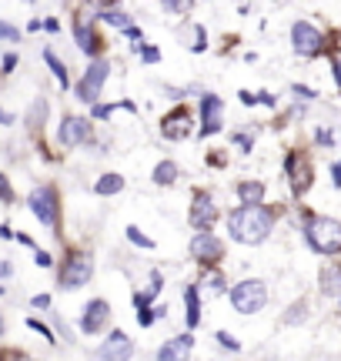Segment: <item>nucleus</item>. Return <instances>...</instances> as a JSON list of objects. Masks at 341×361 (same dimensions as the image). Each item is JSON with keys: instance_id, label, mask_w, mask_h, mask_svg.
<instances>
[{"instance_id": "obj_9", "label": "nucleus", "mask_w": 341, "mask_h": 361, "mask_svg": "<svg viewBox=\"0 0 341 361\" xmlns=\"http://www.w3.org/2000/svg\"><path fill=\"white\" fill-rule=\"evenodd\" d=\"M104 361H131L134 355V341L124 331H114V335L107 338L104 345H101V351H97Z\"/></svg>"}, {"instance_id": "obj_44", "label": "nucleus", "mask_w": 341, "mask_h": 361, "mask_svg": "<svg viewBox=\"0 0 341 361\" xmlns=\"http://www.w3.org/2000/svg\"><path fill=\"white\" fill-rule=\"evenodd\" d=\"M0 335H4V318H0Z\"/></svg>"}, {"instance_id": "obj_28", "label": "nucleus", "mask_w": 341, "mask_h": 361, "mask_svg": "<svg viewBox=\"0 0 341 361\" xmlns=\"http://www.w3.org/2000/svg\"><path fill=\"white\" fill-rule=\"evenodd\" d=\"M44 111H47V104H44V101L34 104V111H30V124H34V128H40V121H44Z\"/></svg>"}, {"instance_id": "obj_22", "label": "nucleus", "mask_w": 341, "mask_h": 361, "mask_svg": "<svg viewBox=\"0 0 341 361\" xmlns=\"http://www.w3.org/2000/svg\"><path fill=\"white\" fill-rule=\"evenodd\" d=\"M174 178H178V164L174 161H161L158 168H154V180L158 184H174Z\"/></svg>"}, {"instance_id": "obj_8", "label": "nucleus", "mask_w": 341, "mask_h": 361, "mask_svg": "<svg viewBox=\"0 0 341 361\" xmlns=\"http://www.w3.org/2000/svg\"><path fill=\"white\" fill-rule=\"evenodd\" d=\"M191 255H194L197 261H204V264H214V261L224 255V247L211 231H197L194 241H191Z\"/></svg>"}, {"instance_id": "obj_27", "label": "nucleus", "mask_w": 341, "mask_h": 361, "mask_svg": "<svg viewBox=\"0 0 341 361\" xmlns=\"http://www.w3.org/2000/svg\"><path fill=\"white\" fill-rule=\"evenodd\" d=\"M128 238H131L137 247H154V241H151V238H144V234H141V228H128Z\"/></svg>"}, {"instance_id": "obj_34", "label": "nucleus", "mask_w": 341, "mask_h": 361, "mask_svg": "<svg viewBox=\"0 0 341 361\" xmlns=\"http://www.w3.org/2000/svg\"><path fill=\"white\" fill-rule=\"evenodd\" d=\"M141 54H144V61H147V64H154V61H161V51H154V47H144Z\"/></svg>"}, {"instance_id": "obj_45", "label": "nucleus", "mask_w": 341, "mask_h": 361, "mask_svg": "<svg viewBox=\"0 0 341 361\" xmlns=\"http://www.w3.org/2000/svg\"><path fill=\"white\" fill-rule=\"evenodd\" d=\"M0 295H4V288H0Z\"/></svg>"}, {"instance_id": "obj_23", "label": "nucleus", "mask_w": 341, "mask_h": 361, "mask_svg": "<svg viewBox=\"0 0 341 361\" xmlns=\"http://www.w3.org/2000/svg\"><path fill=\"white\" fill-rule=\"evenodd\" d=\"M44 61H47V64H51V71H54V78L61 80V87H67V67L61 64V61H57V57H54L51 51H44Z\"/></svg>"}, {"instance_id": "obj_32", "label": "nucleus", "mask_w": 341, "mask_h": 361, "mask_svg": "<svg viewBox=\"0 0 341 361\" xmlns=\"http://www.w3.org/2000/svg\"><path fill=\"white\" fill-rule=\"evenodd\" d=\"M235 144L241 147V151H244V154L251 151V137H248V134H235Z\"/></svg>"}, {"instance_id": "obj_43", "label": "nucleus", "mask_w": 341, "mask_h": 361, "mask_svg": "<svg viewBox=\"0 0 341 361\" xmlns=\"http://www.w3.org/2000/svg\"><path fill=\"white\" fill-rule=\"evenodd\" d=\"M335 80H338V87H341V61H335Z\"/></svg>"}, {"instance_id": "obj_14", "label": "nucleus", "mask_w": 341, "mask_h": 361, "mask_svg": "<svg viewBox=\"0 0 341 361\" xmlns=\"http://www.w3.org/2000/svg\"><path fill=\"white\" fill-rule=\"evenodd\" d=\"M214 218H218V207H214V201H211L208 194H197L194 207H191V224H194V228H201V231H208L211 224H214Z\"/></svg>"}, {"instance_id": "obj_29", "label": "nucleus", "mask_w": 341, "mask_h": 361, "mask_svg": "<svg viewBox=\"0 0 341 361\" xmlns=\"http://www.w3.org/2000/svg\"><path fill=\"white\" fill-rule=\"evenodd\" d=\"M0 37H4V40H17L20 34H17V27H11V24H4V20H0Z\"/></svg>"}, {"instance_id": "obj_2", "label": "nucleus", "mask_w": 341, "mask_h": 361, "mask_svg": "<svg viewBox=\"0 0 341 361\" xmlns=\"http://www.w3.org/2000/svg\"><path fill=\"white\" fill-rule=\"evenodd\" d=\"M304 234H308V245L315 247L318 255H325V258L341 255V224L335 218H311Z\"/></svg>"}, {"instance_id": "obj_12", "label": "nucleus", "mask_w": 341, "mask_h": 361, "mask_svg": "<svg viewBox=\"0 0 341 361\" xmlns=\"http://www.w3.org/2000/svg\"><path fill=\"white\" fill-rule=\"evenodd\" d=\"M111 318V305L107 301H91L87 305V311H84V318H80V331H87V335H97L101 328H104V322Z\"/></svg>"}, {"instance_id": "obj_42", "label": "nucleus", "mask_w": 341, "mask_h": 361, "mask_svg": "<svg viewBox=\"0 0 341 361\" xmlns=\"http://www.w3.org/2000/svg\"><path fill=\"white\" fill-rule=\"evenodd\" d=\"M335 184H338V188H341V161H338V164H335Z\"/></svg>"}, {"instance_id": "obj_17", "label": "nucleus", "mask_w": 341, "mask_h": 361, "mask_svg": "<svg viewBox=\"0 0 341 361\" xmlns=\"http://www.w3.org/2000/svg\"><path fill=\"white\" fill-rule=\"evenodd\" d=\"M237 197L244 201V207H258L264 201V184L261 180H241L237 184Z\"/></svg>"}, {"instance_id": "obj_41", "label": "nucleus", "mask_w": 341, "mask_h": 361, "mask_svg": "<svg viewBox=\"0 0 341 361\" xmlns=\"http://www.w3.org/2000/svg\"><path fill=\"white\" fill-rule=\"evenodd\" d=\"M7 274H11V264H7V261H0V278H7Z\"/></svg>"}, {"instance_id": "obj_7", "label": "nucleus", "mask_w": 341, "mask_h": 361, "mask_svg": "<svg viewBox=\"0 0 341 361\" xmlns=\"http://www.w3.org/2000/svg\"><path fill=\"white\" fill-rule=\"evenodd\" d=\"M291 40H294V51L302 54V57H315L321 51V34L308 20H298V24L291 27Z\"/></svg>"}, {"instance_id": "obj_6", "label": "nucleus", "mask_w": 341, "mask_h": 361, "mask_svg": "<svg viewBox=\"0 0 341 361\" xmlns=\"http://www.w3.org/2000/svg\"><path fill=\"white\" fill-rule=\"evenodd\" d=\"M30 211L37 214L40 224L54 228L57 224V194H54V188H37L30 194Z\"/></svg>"}, {"instance_id": "obj_21", "label": "nucleus", "mask_w": 341, "mask_h": 361, "mask_svg": "<svg viewBox=\"0 0 341 361\" xmlns=\"http://www.w3.org/2000/svg\"><path fill=\"white\" fill-rule=\"evenodd\" d=\"M120 188H124V178H120V174H104V178L94 184V191L97 194H118Z\"/></svg>"}, {"instance_id": "obj_19", "label": "nucleus", "mask_w": 341, "mask_h": 361, "mask_svg": "<svg viewBox=\"0 0 341 361\" xmlns=\"http://www.w3.org/2000/svg\"><path fill=\"white\" fill-rule=\"evenodd\" d=\"M74 34H78V44H80V51L84 54H97V47H101V40L94 37V30L84 20H78L74 24Z\"/></svg>"}, {"instance_id": "obj_33", "label": "nucleus", "mask_w": 341, "mask_h": 361, "mask_svg": "<svg viewBox=\"0 0 341 361\" xmlns=\"http://www.w3.org/2000/svg\"><path fill=\"white\" fill-rule=\"evenodd\" d=\"M218 341H221L224 348H237V341L231 335H228V331H218Z\"/></svg>"}, {"instance_id": "obj_3", "label": "nucleus", "mask_w": 341, "mask_h": 361, "mask_svg": "<svg viewBox=\"0 0 341 361\" xmlns=\"http://www.w3.org/2000/svg\"><path fill=\"white\" fill-rule=\"evenodd\" d=\"M264 301H268V288H264V281H258V278H248V281H241L231 288V305H235V311H241V314L261 311Z\"/></svg>"}, {"instance_id": "obj_13", "label": "nucleus", "mask_w": 341, "mask_h": 361, "mask_svg": "<svg viewBox=\"0 0 341 361\" xmlns=\"http://www.w3.org/2000/svg\"><path fill=\"white\" fill-rule=\"evenodd\" d=\"M91 137V124L84 121V117H64V124H61V144L67 147H78Z\"/></svg>"}, {"instance_id": "obj_11", "label": "nucleus", "mask_w": 341, "mask_h": 361, "mask_svg": "<svg viewBox=\"0 0 341 361\" xmlns=\"http://www.w3.org/2000/svg\"><path fill=\"white\" fill-rule=\"evenodd\" d=\"M161 134H164L168 141H184V137L191 134V114H187L184 107H178L174 114L164 117V124H161Z\"/></svg>"}, {"instance_id": "obj_5", "label": "nucleus", "mask_w": 341, "mask_h": 361, "mask_svg": "<svg viewBox=\"0 0 341 361\" xmlns=\"http://www.w3.org/2000/svg\"><path fill=\"white\" fill-rule=\"evenodd\" d=\"M104 80H107V64H104V61H94V64L87 67V74H84V78H80V84H78V97H80V101H87V104H94L97 97H101Z\"/></svg>"}, {"instance_id": "obj_1", "label": "nucleus", "mask_w": 341, "mask_h": 361, "mask_svg": "<svg viewBox=\"0 0 341 361\" xmlns=\"http://www.w3.org/2000/svg\"><path fill=\"white\" fill-rule=\"evenodd\" d=\"M228 228H231V238L241 245H261L271 231V214L264 207H237L228 218Z\"/></svg>"}, {"instance_id": "obj_39", "label": "nucleus", "mask_w": 341, "mask_h": 361, "mask_svg": "<svg viewBox=\"0 0 341 361\" xmlns=\"http://www.w3.org/2000/svg\"><path fill=\"white\" fill-rule=\"evenodd\" d=\"M294 94H302V97H315V90H308V87H302V84H298V87H294Z\"/></svg>"}, {"instance_id": "obj_37", "label": "nucleus", "mask_w": 341, "mask_h": 361, "mask_svg": "<svg viewBox=\"0 0 341 361\" xmlns=\"http://www.w3.org/2000/svg\"><path fill=\"white\" fill-rule=\"evenodd\" d=\"M151 322H154V311H151V308H144V311H141V324H144V328H147V324H151Z\"/></svg>"}, {"instance_id": "obj_10", "label": "nucleus", "mask_w": 341, "mask_h": 361, "mask_svg": "<svg viewBox=\"0 0 341 361\" xmlns=\"http://www.w3.org/2000/svg\"><path fill=\"white\" fill-rule=\"evenodd\" d=\"M288 178H291V191L304 194L311 188V164L304 154H288Z\"/></svg>"}, {"instance_id": "obj_36", "label": "nucleus", "mask_w": 341, "mask_h": 361, "mask_svg": "<svg viewBox=\"0 0 341 361\" xmlns=\"http://www.w3.org/2000/svg\"><path fill=\"white\" fill-rule=\"evenodd\" d=\"M51 305V295H37L34 298V308H47Z\"/></svg>"}, {"instance_id": "obj_15", "label": "nucleus", "mask_w": 341, "mask_h": 361, "mask_svg": "<svg viewBox=\"0 0 341 361\" xmlns=\"http://www.w3.org/2000/svg\"><path fill=\"white\" fill-rule=\"evenodd\" d=\"M191 345H194V338H191V335L170 338V341H164V345L158 348V361H187Z\"/></svg>"}, {"instance_id": "obj_18", "label": "nucleus", "mask_w": 341, "mask_h": 361, "mask_svg": "<svg viewBox=\"0 0 341 361\" xmlns=\"http://www.w3.org/2000/svg\"><path fill=\"white\" fill-rule=\"evenodd\" d=\"M321 291H325V295H338L341 291V264L338 261H331V264L321 268Z\"/></svg>"}, {"instance_id": "obj_4", "label": "nucleus", "mask_w": 341, "mask_h": 361, "mask_svg": "<svg viewBox=\"0 0 341 361\" xmlns=\"http://www.w3.org/2000/svg\"><path fill=\"white\" fill-rule=\"evenodd\" d=\"M91 274H94V261L87 255H70L64 271H61V284L64 288H84L91 281Z\"/></svg>"}, {"instance_id": "obj_25", "label": "nucleus", "mask_w": 341, "mask_h": 361, "mask_svg": "<svg viewBox=\"0 0 341 361\" xmlns=\"http://www.w3.org/2000/svg\"><path fill=\"white\" fill-rule=\"evenodd\" d=\"M285 322H288V324H302L304 322V305H302V301H298V305H291L288 314H285Z\"/></svg>"}, {"instance_id": "obj_30", "label": "nucleus", "mask_w": 341, "mask_h": 361, "mask_svg": "<svg viewBox=\"0 0 341 361\" xmlns=\"http://www.w3.org/2000/svg\"><path fill=\"white\" fill-rule=\"evenodd\" d=\"M0 197H4L7 204L13 201V191H11V184H7V178H4V174H0Z\"/></svg>"}, {"instance_id": "obj_35", "label": "nucleus", "mask_w": 341, "mask_h": 361, "mask_svg": "<svg viewBox=\"0 0 341 361\" xmlns=\"http://www.w3.org/2000/svg\"><path fill=\"white\" fill-rule=\"evenodd\" d=\"M34 258H37V264H40V268H51V255H47V251H37Z\"/></svg>"}, {"instance_id": "obj_40", "label": "nucleus", "mask_w": 341, "mask_h": 361, "mask_svg": "<svg viewBox=\"0 0 341 361\" xmlns=\"http://www.w3.org/2000/svg\"><path fill=\"white\" fill-rule=\"evenodd\" d=\"M0 124H13V117L7 114V111H4V107H0Z\"/></svg>"}, {"instance_id": "obj_20", "label": "nucleus", "mask_w": 341, "mask_h": 361, "mask_svg": "<svg viewBox=\"0 0 341 361\" xmlns=\"http://www.w3.org/2000/svg\"><path fill=\"white\" fill-rule=\"evenodd\" d=\"M184 298H187V328H194V324L201 322V305H197V288L194 284L184 291Z\"/></svg>"}, {"instance_id": "obj_31", "label": "nucleus", "mask_w": 341, "mask_h": 361, "mask_svg": "<svg viewBox=\"0 0 341 361\" xmlns=\"http://www.w3.org/2000/svg\"><path fill=\"white\" fill-rule=\"evenodd\" d=\"M27 324H30V328H34V331H40V335L47 338V341H54V335H51V328H44V324H40V322H37V318H30V322H27Z\"/></svg>"}, {"instance_id": "obj_38", "label": "nucleus", "mask_w": 341, "mask_h": 361, "mask_svg": "<svg viewBox=\"0 0 341 361\" xmlns=\"http://www.w3.org/2000/svg\"><path fill=\"white\" fill-rule=\"evenodd\" d=\"M164 7H168V11H174V13H184L191 4H164Z\"/></svg>"}, {"instance_id": "obj_24", "label": "nucleus", "mask_w": 341, "mask_h": 361, "mask_svg": "<svg viewBox=\"0 0 341 361\" xmlns=\"http://www.w3.org/2000/svg\"><path fill=\"white\" fill-rule=\"evenodd\" d=\"M104 20L111 27H120V30H131V17H128V13H120V11H104Z\"/></svg>"}, {"instance_id": "obj_16", "label": "nucleus", "mask_w": 341, "mask_h": 361, "mask_svg": "<svg viewBox=\"0 0 341 361\" xmlns=\"http://www.w3.org/2000/svg\"><path fill=\"white\" fill-rule=\"evenodd\" d=\"M201 114H204V134L221 130V97L208 94V97L201 101Z\"/></svg>"}, {"instance_id": "obj_26", "label": "nucleus", "mask_w": 341, "mask_h": 361, "mask_svg": "<svg viewBox=\"0 0 341 361\" xmlns=\"http://www.w3.org/2000/svg\"><path fill=\"white\" fill-rule=\"evenodd\" d=\"M204 291H208V295H221V291H224L221 274H211V278H204Z\"/></svg>"}]
</instances>
